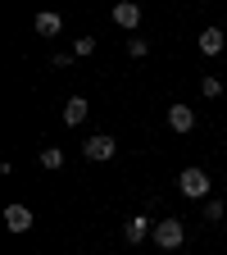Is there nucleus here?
<instances>
[{
  "label": "nucleus",
  "mask_w": 227,
  "mask_h": 255,
  "mask_svg": "<svg viewBox=\"0 0 227 255\" xmlns=\"http://www.w3.org/2000/svg\"><path fill=\"white\" fill-rule=\"evenodd\" d=\"M146 50H150V46H146V41H141V37H127V55H132V59H141V55H146Z\"/></svg>",
  "instance_id": "nucleus-12"
},
{
  "label": "nucleus",
  "mask_w": 227,
  "mask_h": 255,
  "mask_svg": "<svg viewBox=\"0 0 227 255\" xmlns=\"http://www.w3.org/2000/svg\"><path fill=\"white\" fill-rule=\"evenodd\" d=\"M168 128L173 132H191V128H196V114H191L186 105H173L168 110Z\"/></svg>",
  "instance_id": "nucleus-7"
},
{
  "label": "nucleus",
  "mask_w": 227,
  "mask_h": 255,
  "mask_svg": "<svg viewBox=\"0 0 227 255\" xmlns=\"http://www.w3.org/2000/svg\"><path fill=\"white\" fill-rule=\"evenodd\" d=\"M5 228H9V233H27V228H32V210H27V205H9V210H5Z\"/></svg>",
  "instance_id": "nucleus-4"
},
{
  "label": "nucleus",
  "mask_w": 227,
  "mask_h": 255,
  "mask_svg": "<svg viewBox=\"0 0 227 255\" xmlns=\"http://www.w3.org/2000/svg\"><path fill=\"white\" fill-rule=\"evenodd\" d=\"M205 219H209V223L223 219V201H209V205H205Z\"/></svg>",
  "instance_id": "nucleus-15"
},
{
  "label": "nucleus",
  "mask_w": 227,
  "mask_h": 255,
  "mask_svg": "<svg viewBox=\"0 0 227 255\" xmlns=\"http://www.w3.org/2000/svg\"><path fill=\"white\" fill-rule=\"evenodd\" d=\"M154 242L164 246V251H177L186 242V228H182V219H159L154 223Z\"/></svg>",
  "instance_id": "nucleus-1"
},
{
  "label": "nucleus",
  "mask_w": 227,
  "mask_h": 255,
  "mask_svg": "<svg viewBox=\"0 0 227 255\" xmlns=\"http://www.w3.org/2000/svg\"><path fill=\"white\" fill-rule=\"evenodd\" d=\"M114 23H118V27H137V23H141V5H137V0L114 5Z\"/></svg>",
  "instance_id": "nucleus-6"
},
{
  "label": "nucleus",
  "mask_w": 227,
  "mask_h": 255,
  "mask_svg": "<svg viewBox=\"0 0 227 255\" xmlns=\"http://www.w3.org/2000/svg\"><path fill=\"white\" fill-rule=\"evenodd\" d=\"M200 91L214 101V96H223V82H218V78H205V82H200Z\"/></svg>",
  "instance_id": "nucleus-13"
},
{
  "label": "nucleus",
  "mask_w": 227,
  "mask_h": 255,
  "mask_svg": "<svg viewBox=\"0 0 227 255\" xmlns=\"http://www.w3.org/2000/svg\"><path fill=\"white\" fill-rule=\"evenodd\" d=\"M223 41H227V37H223V32H218V27H205L196 46H200V55H218V50H223Z\"/></svg>",
  "instance_id": "nucleus-8"
},
{
  "label": "nucleus",
  "mask_w": 227,
  "mask_h": 255,
  "mask_svg": "<svg viewBox=\"0 0 227 255\" xmlns=\"http://www.w3.org/2000/svg\"><path fill=\"white\" fill-rule=\"evenodd\" d=\"M91 50H95V37H77L73 41V55H91Z\"/></svg>",
  "instance_id": "nucleus-14"
},
{
  "label": "nucleus",
  "mask_w": 227,
  "mask_h": 255,
  "mask_svg": "<svg viewBox=\"0 0 227 255\" xmlns=\"http://www.w3.org/2000/svg\"><path fill=\"white\" fill-rule=\"evenodd\" d=\"M86 114H91V105L82 101V96H73V101H69V105H64V123H82Z\"/></svg>",
  "instance_id": "nucleus-9"
},
{
  "label": "nucleus",
  "mask_w": 227,
  "mask_h": 255,
  "mask_svg": "<svg viewBox=\"0 0 227 255\" xmlns=\"http://www.w3.org/2000/svg\"><path fill=\"white\" fill-rule=\"evenodd\" d=\"M59 27H64V23H59V14H37V32H41V37H55Z\"/></svg>",
  "instance_id": "nucleus-10"
},
{
  "label": "nucleus",
  "mask_w": 227,
  "mask_h": 255,
  "mask_svg": "<svg viewBox=\"0 0 227 255\" xmlns=\"http://www.w3.org/2000/svg\"><path fill=\"white\" fill-rule=\"evenodd\" d=\"M177 187H182V196L200 201V196H209V173H205V169H182Z\"/></svg>",
  "instance_id": "nucleus-2"
},
{
  "label": "nucleus",
  "mask_w": 227,
  "mask_h": 255,
  "mask_svg": "<svg viewBox=\"0 0 227 255\" xmlns=\"http://www.w3.org/2000/svg\"><path fill=\"white\" fill-rule=\"evenodd\" d=\"M41 164H46V169H59V164H64V150H59V146H46V150H41Z\"/></svg>",
  "instance_id": "nucleus-11"
},
{
  "label": "nucleus",
  "mask_w": 227,
  "mask_h": 255,
  "mask_svg": "<svg viewBox=\"0 0 227 255\" xmlns=\"http://www.w3.org/2000/svg\"><path fill=\"white\" fill-rule=\"evenodd\" d=\"M123 237L132 242V246H137V242H146V237H150V219H146V214H132V219L123 223Z\"/></svg>",
  "instance_id": "nucleus-5"
},
{
  "label": "nucleus",
  "mask_w": 227,
  "mask_h": 255,
  "mask_svg": "<svg viewBox=\"0 0 227 255\" xmlns=\"http://www.w3.org/2000/svg\"><path fill=\"white\" fill-rule=\"evenodd\" d=\"M114 150H118V141H114V137H105V132H95V137L82 146V155L91 159V164H105V159H114Z\"/></svg>",
  "instance_id": "nucleus-3"
}]
</instances>
